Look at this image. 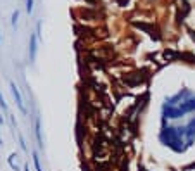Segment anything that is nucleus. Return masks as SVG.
Segmentation results:
<instances>
[{
  "label": "nucleus",
  "mask_w": 195,
  "mask_h": 171,
  "mask_svg": "<svg viewBox=\"0 0 195 171\" xmlns=\"http://www.w3.org/2000/svg\"><path fill=\"white\" fill-rule=\"evenodd\" d=\"M16 159H18V154H10L9 159H7V162H9V166L12 168V171H21L18 166V162H16Z\"/></svg>",
  "instance_id": "obj_8"
},
{
  "label": "nucleus",
  "mask_w": 195,
  "mask_h": 171,
  "mask_svg": "<svg viewBox=\"0 0 195 171\" xmlns=\"http://www.w3.org/2000/svg\"><path fill=\"white\" fill-rule=\"evenodd\" d=\"M35 136H36L38 149H43V138H42V119H40V116H36V119H35Z\"/></svg>",
  "instance_id": "obj_6"
},
{
  "label": "nucleus",
  "mask_w": 195,
  "mask_h": 171,
  "mask_svg": "<svg viewBox=\"0 0 195 171\" xmlns=\"http://www.w3.org/2000/svg\"><path fill=\"white\" fill-rule=\"evenodd\" d=\"M31 156H33V166H35V169H36V171H43V168H42V161H40L38 150H33V152H31Z\"/></svg>",
  "instance_id": "obj_7"
},
{
  "label": "nucleus",
  "mask_w": 195,
  "mask_h": 171,
  "mask_svg": "<svg viewBox=\"0 0 195 171\" xmlns=\"http://www.w3.org/2000/svg\"><path fill=\"white\" fill-rule=\"evenodd\" d=\"M0 145H2V136H0Z\"/></svg>",
  "instance_id": "obj_16"
},
{
  "label": "nucleus",
  "mask_w": 195,
  "mask_h": 171,
  "mask_svg": "<svg viewBox=\"0 0 195 171\" xmlns=\"http://www.w3.org/2000/svg\"><path fill=\"white\" fill-rule=\"evenodd\" d=\"M159 142L174 154H183L188 147L185 142V124H168L159 130Z\"/></svg>",
  "instance_id": "obj_1"
},
{
  "label": "nucleus",
  "mask_w": 195,
  "mask_h": 171,
  "mask_svg": "<svg viewBox=\"0 0 195 171\" xmlns=\"http://www.w3.org/2000/svg\"><path fill=\"white\" fill-rule=\"evenodd\" d=\"M186 126H188V128H192V130H195V116L190 119V121H188V123H186Z\"/></svg>",
  "instance_id": "obj_13"
},
{
  "label": "nucleus",
  "mask_w": 195,
  "mask_h": 171,
  "mask_svg": "<svg viewBox=\"0 0 195 171\" xmlns=\"http://www.w3.org/2000/svg\"><path fill=\"white\" fill-rule=\"evenodd\" d=\"M24 171H30V164H28V162L24 164Z\"/></svg>",
  "instance_id": "obj_15"
},
{
  "label": "nucleus",
  "mask_w": 195,
  "mask_h": 171,
  "mask_svg": "<svg viewBox=\"0 0 195 171\" xmlns=\"http://www.w3.org/2000/svg\"><path fill=\"white\" fill-rule=\"evenodd\" d=\"M33 4H35V0H26V12L28 14L33 12Z\"/></svg>",
  "instance_id": "obj_12"
},
{
  "label": "nucleus",
  "mask_w": 195,
  "mask_h": 171,
  "mask_svg": "<svg viewBox=\"0 0 195 171\" xmlns=\"http://www.w3.org/2000/svg\"><path fill=\"white\" fill-rule=\"evenodd\" d=\"M0 107H2V111H4V114L7 116V114H10L9 112V105H7V102H5V99H4V95L0 93Z\"/></svg>",
  "instance_id": "obj_9"
},
{
  "label": "nucleus",
  "mask_w": 195,
  "mask_h": 171,
  "mask_svg": "<svg viewBox=\"0 0 195 171\" xmlns=\"http://www.w3.org/2000/svg\"><path fill=\"white\" fill-rule=\"evenodd\" d=\"M147 2H154V0H147Z\"/></svg>",
  "instance_id": "obj_17"
},
{
  "label": "nucleus",
  "mask_w": 195,
  "mask_h": 171,
  "mask_svg": "<svg viewBox=\"0 0 195 171\" xmlns=\"http://www.w3.org/2000/svg\"><path fill=\"white\" fill-rule=\"evenodd\" d=\"M176 107L181 111L183 116H186V114H190V112H195V93L192 92L190 95L186 97V99L181 102V104H178Z\"/></svg>",
  "instance_id": "obj_4"
},
{
  "label": "nucleus",
  "mask_w": 195,
  "mask_h": 171,
  "mask_svg": "<svg viewBox=\"0 0 195 171\" xmlns=\"http://www.w3.org/2000/svg\"><path fill=\"white\" fill-rule=\"evenodd\" d=\"M19 145H21V149L24 150V152H28V147H26V142H24V136H22V133H19Z\"/></svg>",
  "instance_id": "obj_11"
},
{
  "label": "nucleus",
  "mask_w": 195,
  "mask_h": 171,
  "mask_svg": "<svg viewBox=\"0 0 195 171\" xmlns=\"http://www.w3.org/2000/svg\"><path fill=\"white\" fill-rule=\"evenodd\" d=\"M18 19H19V10L16 9V10L12 12V19H10V24H12V28L18 26Z\"/></svg>",
  "instance_id": "obj_10"
},
{
  "label": "nucleus",
  "mask_w": 195,
  "mask_h": 171,
  "mask_svg": "<svg viewBox=\"0 0 195 171\" xmlns=\"http://www.w3.org/2000/svg\"><path fill=\"white\" fill-rule=\"evenodd\" d=\"M4 123H5V118L2 116V114H0V124H4Z\"/></svg>",
  "instance_id": "obj_14"
},
{
  "label": "nucleus",
  "mask_w": 195,
  "mask_h": 171,
  "mask_svg": "<svg viewBox=\"0 0 195 171\" xmlns=\"http://www.w3.org/2000/svg\"><path fill=\"white\" fill-rule=\"evenodd\" d=\"M192 93V90L190 88H181V90H178L174 95H169V97H166L164 99V102L166 104H169V105H178V104H181L183 100H185L186 97Z\"/></svg>",
  "instance_id": "obj_2"
},
{
  "label": "nucleus",
  "mask_w": 195,
  "mask_h": 171,
  "mask_svg": "<svg viewBox=\"0 0 195 171\" xmlns=\"http://www.w3.org/2000/svg\"><path fill=\"white\" fill-rule=\"evenodd\" d=\"M9 87H10V93H12V97H14V100H16V105H18V109L21 111L24 116L28 114V109H26V105H24V100H22V95H21V92H19V88H18V85L14 83V81H9Z\"/></svg>",
  "instance_id": "obj_3"
},
{
  "label": "nucleus",
  "mask_w": 195,
  "mask_h": 171,
  "mask_svg": "<svg viewBox=\"0 0 195 171\" xmlns=\"http://www.w3.org/2000/svg\"><path fill=\"white\" fill-rule=\"evenodd\" d=\"M38 43H40V40H38V36H36V33H31V36H30V62L36 61Z\"/></svg>",
  "instance_id": "obj_5"
}]
</instances>
